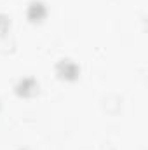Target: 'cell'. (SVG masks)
<instances>
[{
  "label": "cell",
  "mask_w": 148,
  "mask_h": 150,
  "mask_svg": "<svg viewBox=\"0 0 148 150\" xmlns=\"http://www.w3.org/2000/svg\"><path fill=\"white\" fill-rule=\"evenodd\" d=\"M61 68H63V72H66L68 77H72V75L77 72V68H75V65L72 63H68V61H65V63H61Z\"/></svg>",
  "instance_id": "1"
},
{
  "label": "cell",
  "mask_w": 148,
  "mask_h": 150,
  "mask_svg": "<svg viewBox=\"0 0 148 150\" xmlns=\"http://www.w3.org/2000/svg\"><path fill=\"white\" fill-rule=\"evenodd\" d=\"M30 14L32 16H40V14H44V7H42V4H33L32 5V9H30Z\"/></svg>",
  "instance_id": "2"
}]
</instances>
